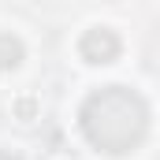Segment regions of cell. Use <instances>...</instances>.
<instances>
[{
  "label": "cell",
  "instance_id": "1",
  "mask_svg": "<svg viewBox=\"0 0 160 160\" xmlns=\"http://www.w3.org/2000/svg\"><path fill=\"white\" fill-rule=\"evenodd\" d=\"M78 123H82V134L89 138L93 149L123 157V153H130V149H138L145 142V134H149V104L127 86H104V89H93L82 101Z\"/></svg>",
  "mask_w": 160,
  "mask_h": 160
},
{
  "label": "cell",
  "instance_id": "3",
  "mask_svg": "<svg viewBox=\"0 0 160 160\" xmlns=\"http://www.w3.org/2000/svg\"><path fill=\"white\" fill-rule=\"evenodd\" d=\"M19 63H22V41L0 30V71H15Z\"/></svg>",
  "mask_w": 160,
  "mask_h": 160
},
{
  "label": "cell",
  "instance_id": "4",
  "mask_svg": "<svg viewBox=\"0 0 160 160\" xmlns=\"http://www.w3.org/2000/svg\"><path fill=\"white\" fill-rule=\"evenodd\" d=\"M0 160H19V157H11V153H0Z\"/></svg>",
  "mask_w": 160,
  "mask_h": 160
},
{
  "label": "cell",
  "instance_id": "2",
  "mask_svg": "<svg viewBox=\"0 0 160 160\" xmlns=\"http://www.w3.org/2000/svg\"><path fill=\"white\" fill-rule=\"evenodd\" d=\"M78 56L86 63H112L119 56V34L108 30V26H93L86 30L78 41Z\"/></svg>",
  "mask_w": 160,
  "mask_h": 160
}]
</instances>
